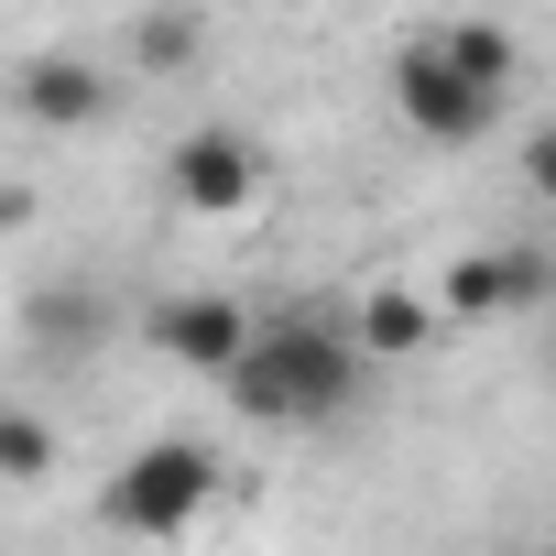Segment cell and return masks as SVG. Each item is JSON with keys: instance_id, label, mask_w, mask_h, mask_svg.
<instances>
[{"instance_id": "obj_1", "label": "cell", "mask_w": 556, "mask_h": 556, "mask_svg": "<svg viewBox=\"0 0 556 556\" xmlns=\"http://www.w3.org/2000/svg\"><path fill=\"white\" fill-rule=\"evenodd\" d=\"M361 382H371V361H361L350 317H251V339L218 371V393L251 426H328L361 404Z\"/></svg>"}, {"instance_id": "obj_2", "label": "cell", "mask_w": 556, "mask_h": 556, "mask_svg": "<svg viewBox=\"0 0 556 556\" xmlns=\"http://www.w3.org/2000/svg\"><path fill=\"white\" fill-rule=\"evenodd\" d=\"M218 447H197V437H142L121 469H110V491H99V523H121V534H186L207 502H218Z\"/></svg>"}, {"instance_id": "obj_3", "label": "cell", "mask_w": 556, "mask_h": 556, "mask_svg": "<svg viewBox=\"0 0 556 556\" xmlns=\"http://www.w3.org/2000/svg\"><path fill=\"white\" fill-rule=\"evenodd\" d=\"M502 99L513 88H491V77H469L437 34H415V45H393V121L415 131V142H437V153H469L491 121H502Z\"/></svg>"}, {"instance_id": "obj_4", "label": "cell", "mask_w": 556, "mask_h": 556, "mask_svg": "<svg viewBox=\"0 0 556 556\" xmlns=\"http://www.w3.org/2000/svg\"><path fill=\"white\" fill-rule=\"evenodd\" d=\"M262 186H273V153H262L240 121H197V131H175V153H164V197H175L186 218H251Z\"/></svg>"}, {"instance_id": "obj_5", "label": "cell", "mask_w": 556, "mask_h": 556, "mask_svg": "<svg viewBox=\"0 0 556 556\" xmlns=\"http://www.w3.org/2000/svg\"><path fill=\"white\" fill-rule=\"evenodd\" d=\"M12 121H34V131H55V142H88V131L121 121V77H110L99 55H77V45H45V55L12 66Z\"/></svg>"}, {"instance_id": "obj_6", "label": "cell", "mask_w": 556, "mask_h": 556, "mask_svg": "<svg viewBox=\"0 0 556 556\" xmlns=\"http://www.w3.org/2000/svg\"><path fill=\"white\" fill-rule=\"evenodd\" d=\"M240 339H251V306H240V295H218V285H207V295H164V306H153V350H164L175 371H197V382H218Z\"/></svg>"}, {"instance_id": "obj_7", "label": "cell", "mask_w": 556, "mask_h": 556, "mask_svg": "<svg viewBox=\"0 0 556 556\" xmlns=\"http://www.w3.org/2000/svg\"><path fill=\"white\" fill-rule=\"evenodd\" d=\"M545 285H556L545 251H458V262L437 273V317H513V306H534Z\"/></svg>"}, {"instance_id": "obj_8", "label": "cell", "mask_w": 556, "mask_h": 556, "mask_svg": "<svg viewBox=\"0 0 556 556\" xmlns=\"http://www.w3.org/2000/svg\"><path fill=\"white\" fill-rule=\"evenodd\" d=\"M350 339H361V361H415V350L437 339V295H415V285H371V295L350 306Z\"/></svg>"}, {"instance_id": "obj_9", "label": "cell", "mask_w": 556, "mask_h": 556, "mask_svg": "<svg viewBox=\"0 0 556 556\" xmlns=\"http://www.w3.org/2000/svg\"><path fill=\"white\" fill-rule=\"evenodd\" d=\"M55 469H66V437H55L34 404H0V480L34 491V480H55Z\"/></svg>"}, {"instance_id": "obj_10", "label": "cell", "mask_w": 556, "mask_h": 556, "mask_svg": "<svg viewBox=\"0 0 556 556\" xmlns=\"http://www.w3.org/2000/svg\"><path fill=\"white\" fill-rule=\"evenodd\" d=\"M197 45H207L197 12H142V23H131V66H142V77H186Z\"/></svg>"}, {"instance_id": "obj_11", "label": "cell", "mask_w": 556, "mask_h": 556, "mask_svg": "<svg viewBox=\"0 0 556 556\" xmlns=\"http://www.w3.org/2000/svg\"><path fill=\"white\" fill-rule=\"evenodd\" d=\"M437 45H447L469 77H491V88H513V66H523V55H513V34H502V23H480V12H469V23H437Z\"/></svg>"}, {"instance_id": "obj_12", "label": "cell", "mask_w": 556, "mask_h": 556, "mask_svg": "<svg viewBox=\"0 0 556 556\" xmlns=\"http://www.w3.org/2000/svg\"><path fill=\"white\" fill-rule=\"evenodd\" d=\"M88 328H99V306H88V295H66V306H34V339H45V350H55V339H88Z\"/></svg>"}, {"instance_id": "obj_13", "label": "cell", "mask_w": 556, "mask_h": 556, "mask_svg": "<svg viewBox=\"0 0 556 556\" xmlns=\"http://www.w3.org/2000/svg\"><path fill=\"white\" fill-rule=\"evenodd\" d=\"M523 186L556 207V121H545V131H523Z\"/></svg>"}]
</instances>
